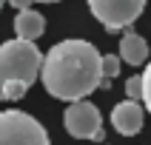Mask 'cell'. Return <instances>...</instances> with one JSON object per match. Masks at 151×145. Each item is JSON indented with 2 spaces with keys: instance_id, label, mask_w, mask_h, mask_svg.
I'll return each instance as SVG.
<instances>
[{
  "instance_id": "6da1fadb",
  "label": "cell",
  "mask_w": 151,
  "mask_h": 145,
  "mask_svg": "<svg viewBox=\"0 0 151 145\" xmlns=\"http://www.w3.org/2000/svg\"><path fill=\"white\" fill-rule=\"evenodd\" d=\"M40 80L51 97L80 102L103 83V54L88 40H60L43 57Z\"/></svg>"
},
{
  "instance_id": "7a4b0ae2",
  "label": "cell",
  "mask_w": 151,
  "mask_h": 145,
  "mask_svg": "<svg viewBox=\"0 0 151 145\" xmlns=\"http://www.w3.org/2000/svg\"><path fill=\"white\" fill-rule=\"evenodd\" d=\"M40 49L29 40H6L0 43V102L3 100H20L29 85L43 71Z\"/></svg>"
},
{
  "instance_id": "3957f363",
  "label": "cell",
  "mask_w": 151,
  "mask_h": 145,
  "mask_svg": "<svg viewBox=\"0 0 151 145\" xmlns=\"http://www.w3.org/2000/svg\"><path fill=\"white\" fill-rule=\"evenodd\" d=\"M0 145H51L46 128L26 111H0Z\"/></svg>"
},
{
  "instance_id": "277c9868",
  "label": "cell",
  "mask_w": 151,
  "mask_h": 145,
  "mask_svg": "<svg viewBox=\"0 0 151 145\" xmlns=\"http://www.w3.org/2000/svg\"><path fill=\"white\" fill-rule=\"evenodd\" d=\"M88 9L106 31H123L143 14L145 0H88Z\"/></svg>"
},
{
  "instance_id": "5b68a950",
  "label": "cell",
  "mask_w": 151,
  "mask_h": 145,
  "mask_svg": "<svg viewBox=\"0 0 151 145\" xmlns=\"http://www.w3.org/2000/svg\"><path fill=\"white\" fill-rule=\"evenodd\" d=\"M63 125L74 139H97V142L103 139V117L97 105L88 100L71 102L63 114Z\"/></svg>"
},
{
  "instance_id": "8992f818",
  "label": "cell",
  "mask_w": 151,
  "mask_h": 145,
  "mask_svg": "<svg viewBox=\"0 0 151 145\" xmlns=\"http://www.w3.org/2000/svg\"><path fill=\"white\" fill-rule=\"evenodd\" d=\"M143 119H145V105L137 102V100H123V102L114 105V111H111V125H114V131L123 134V136L140 134Z\"/></svg>"
},
{
  "instance_id": "52a82bcc",
  "label": "cell",
  "mask_w": 151,
  "mask_h": 145,
  "mask_svg": "<svg viewBox=\"0 0 151 145\" xmlns=\"http://www.w3.org/2000/svg\"><path fill=\"white\" fill-rule=\"evenodd\" d=\"M43 31H46V17H43L40 11H34V9L17 11V17H14V34H17V40L34 43Z\"/></svg>"
},
{
  "instance_id": "ba28073f",
  "label": "cell",
  "mask_w": 151,
  "mask_h": 145,
  "mask_svg": "<svg viewBox=\"0 0 151 145\" xmlns=\"http://www.w3.org/2000/svg\"><path fill=\"white\" fill-rule=\"evenodd\" d=\"M120 60H126L128 66H143L148 60V43L137 31H126L120 37Z\"/></svg>"
},
{
  "instance_id": "9c48e42d",
  "label": "cell",
  "mask_w": 151,
  "mask_h": 145,
  "mask_svg": "<svg viewBox=\"0 0 151 145\" xmlns=\"http://www.w3.org/2000/svg\"><path fill=\"white\" fill-rule=\"evenodd\" d=\"M120 74V54H103V88H109V80Z\"/></svg>"
},
{
  "instance_id": "30bf717a",
  "label": "cell",
  "mask_w": 151,
  "mask_h": 145,
  "mask_svg": "<svg viewBox=\"0 0 151 145\" xmlns=\"http://www.w3.org/2000/svg\"><path fill=\"white\" fill-rule=\"evenodd\" d=\"M126 94H128V100L143 102V74H134L126 80Z\"/></svg>"
},
{
  "instance_id": "8fae6325",
  "label": "cell",
  "mask_w": 151,
  "mask_h": 145,
  "mask_svg": "<svg viewBox=\"0 0 151 145\" xmlns=\"http://www.w3.org/2000/svg\"><path fill=\"white\" fill-rule=\"evenodd\" d=\"M143 105L148 108V114H151V63L145 66V71H143Z\"/></svg>"
},
{
  "instance_id": "7c38bea8",
  "label": "cell",
  "mask_w": 151,
  "mask_h": 145,
  "mask_svg": "<svg viewBox=\"0 0 151 145\" xmlns=\"http://www.w3.org/2000/svg\"><path fill=\"white\" fill-rule=\"evenodd\" d=\"M9 3H12L17 11H26V9H32V3H34V0H9Z\"/></svg>"
},
{
  "instance_id": "4fadbf2b",
  "label": "cell",
  "mask_w": 151,
  "mask_h": 145,
  "mask_svg": "<svg viewBox=\"0 0 151 145\" xmlns=\"http://www.w3.org/2000/svg\"><path fill=\"white\" fill-rule=\"evenodd\" d=\"M34 3H60V0H34Z\"/></svg>"
},
{
  "instance_id": "5bb4252c",
  "label": "cell",
  "mask_w": 151,
  "mask_h": 145,
  "mask_svg": "<svg viewBox=\"0 0 151 145\" xmlns=\"http://www.w3.org/2000/svg\"><path fill=\"white\" fill-rule=\"evenodd\" d=\"M6 3H9V0H0V9H3V6H6Z\"/></svg>"
}]
</instances>
